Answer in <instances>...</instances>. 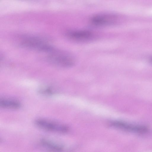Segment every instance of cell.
<instances>
[{
	"label": "cell",
	"instance_id": "1",
	"mask_svg": "<svg viewBox=\"0 0 152 152\" xmlns=\"http://www.w3.org/2000/svg\"><path fill=\"white\" fill-rule=\"evenodd\" d=\"M49 53L47 56V59L49 62L55 66L69 68L73 66L75 63V57L70 53L56 50Z\"/></svg>",
	"mask_w": 152,
	"mask_h": 152
},
{
	"label": "cell",
	"instance_id": "2",
	"mask_svg": "<svg viewBox=\"0 0 152 152\" xmlns=\"http://www.w3.org/2000/svg\"><path fill=\"white\" fill-rule=\"evenodd\" d=\"M38 127L46 131L57 133H65L69 130L66 125L55 121L44 119H38L34 122Z\"/></svg>",
	"mask_w": 152,
	"mask_h": 152
},
{
	"label": "cell",
	"instance_id": "3",
	"mask_svg": "<svg viewBox=\"0 0 152 152\" xmlns=\"http://www.w3.org/2000/svg\"><path fill=\"white\" fill-rule=\"evenodd\" d=\"M23 47L39 51L50 53L55 49L41 39L34 37H27L24 39L21 42Z\"/></svg>",
	"mask_w": 152,
	"mask_h": 152
},
{
	"label": "cell",
	"instance_id": "4",
	"mask_svg": "<svg viewBox=\"0 0 152 152\" xmlns=\"http://www.w3.org/2000/svg\"><path fill=\"white\" fill-rule=\"evenodd\" d=\"M118 16L115 14L103 13L94 15L91 21L94 25L102 26L115 25L118 23Z\"/></svg>",
	"mask_w": 152,
	"mask_h": 152
},
{
	"label": "cell",
	"instance_id": "5",
	"mask_svg": "<svg viewBox=\"0 0 152 152\" xmlns=\"http://www.w3.org/2000/svg\"><path fill=\"white\" fill-rule=\"evenodd\" d=\"M110 125L114 128L124 131L143 133L146 132L148 129L145 126L134 125L120 121H114L110 122Z\"/></svg>",
	"mask_w": 152,
	"mask_h": 152
},
{
	"label": "cell",
	"instance_id": "6",
	"mask_svg": "<svg viewBox=\"0 0 152 152\" xmlns=\"http://www.w3.org/2000/svg\"><path fill=\"white\" fill-rule=\"evenodd\" d=\"M66 35L73 40L81 42L90 40L94 37L92 32L85 30L70 31L66 33Z\"/></svg>",
	"mask_w": 152,
	"mask_h": 152
},
{
	"label": "cell",
	"instance_id": "7",
	"mask_svg": "<svg viewBox=\"0 0 152 152\" xmlns=\"http://www.w3.org/2000/svg\"><path fill=\"white\" fill-rule=\"evenodd\" d=\"M39 145L46 152H62L63 151V148L61 145L48 139L40 140Z\"/></svg>",
	"mask_w": 152,
	"mask_h": 152
},
{
	"label": "cell",
	"instance_id": "8",
	"mask_svg": "<svg viewBox=\"0 0 152 152\" xmlns=\"http://www.w3.org/2000/svg\"><path fill=\"white\" fill-rule=\"evenodd\" d=\"M0 107L4 109L15 110L20 108L21 107L20 103L13 99H2L0 100Z\"/></svg>",
	"mask_w": 152,
	"mask_h": 152
},
{
	"label": "cell",
	"instance_id": "9",
	"mask_svg": "<svg viewBox=\"0 0 152 152\" xmlns=\"http://www.w3.org/2000/svg\"><path fill=\"white\" fill-rule=\"evenodd\" d=\"M41 92L42 93L45 94H50L52 93H53L51 90L50 88H46L43 89H42L41 91Z\"/></svg>",
	"mask_w": 152,
	"mask_h": 152
},
{
	"label": "cell",
	"instance_id": "10",
	"mask_svg": "<svg viewBox=\"0 0 152 152\" xmlns=\"http://www.w3.org/2000/svg\"><path fill=\"white\" fill-rule=\"evenodd\" d=\"M150 61L152 63V58H151Z\"/></svg>",
	"mask_w": 152,
	"mask_h": 152
}]
</instances>
